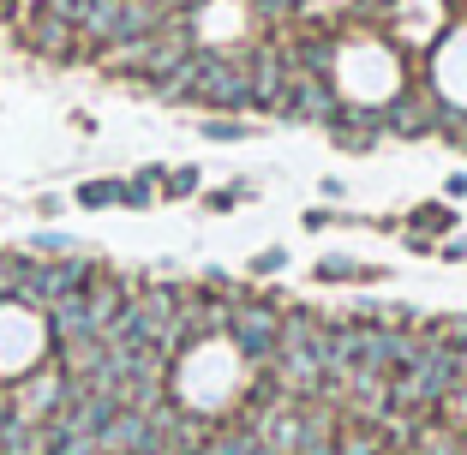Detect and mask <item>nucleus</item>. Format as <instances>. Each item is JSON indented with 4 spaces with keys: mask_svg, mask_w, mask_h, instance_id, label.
Returning <instances> with one entry per match:
<instances>
[{
    "mask_svg": "<svg viewBox=\"0 0 467 455\" xmlns=\"http://www.w3.org/2000/svg\"><path fill=\"white\" fill-rule=\"evenodd\" d=\"M126 198V180H84L78 186V210H109Z\"/></svg>",
    "mask_w": 467,
    "mask_h": 455,
    "instance_id": "nucleus-9",
    "label": "nucleus"
},
{
    "mask_svg": "<svg viewBox=\"0 0 467 455\" xmlns=\"http://www.w3.org/2000/svg\"><path fill=\"white\" fill-rule=\"evenodd\" d=\"M420 336L450 342V347H467V317H426V324H420Z\"/></svg>",
    "mask_w": 467,
    "mask_h": 455,
    "instance_id": "nucleus-12",
    "label": "nucleus"
},
{
    "mask_svg": "<svg viewBox=\"0 0 467 455\" xmlns=\"http://www.w3.org/2000/svg\"><path fill=\"white\" fill-rule=\"evenodd\" d=\"M168 198H192L198 192V168H174V174H162Z\"/></svg>",
    "mask_w": 467,
    "mask_h": 455,
    "instance_id": "nucleus-19",
    "label": "nucleus"
},
{
    "mask_svg": "<svg viewBox=\"0 0 467 455\" xmlns=\"http://www.w3.org/2000/svg\"><path fill=\"white\" fill-rule=\"evenodd\" d=\"M378 270L371 264H348V258H324L317 264V282H371Z\"/></svg>",
    "mask_w": 467,
    "mask_h": 455,
    "instance_id": "nucleus-11",
    "label": "nucleus"
},
{
    "mask_svg": "<svg viewBox=\"0 0 467 455\" xmlns=\"http://www.w3.org/2000/svg\"><path fill=\"white\" fill-rule=\"evenodd\" d=\"M198 455H264V438L252 426H240V419H234V426H216V431H210V438L198 443Z\"/></svg>",
    "mask_w": 467,
    "mask_h": 455,
    "instance_id": "nucleus-7",
    "label": "nucleus"
},
{
    "mask_svg": "<svg viewBox=\"0 0 467 455\" xmlns=\"http://www.w3.org/2000/svg\"><path fill=\"white\" fill-rule=\"evenodd\" d=\"M408 228H420V234H450V228H455V210L450 204H420L408 216Z\"/></svg>",
    "mask_w": 467,
    "mask_h": 455,
    "instance_id": "nucleus-10",
    "label": "nucleus"
},
{
    "mask_svg": "<svg viewBox=\"0 0 467 455\" xmlns=\"http://www.w3.org/2000/svg\"><path fill=\"white\" fill-rule=\"evenodd\" d=\"M162 455H198V450H162Z\"/></svg>",
    "mask_w": 467,
    "mask_h": 455,
    "instance_id": "nucleus-24",
    "label": "nucleus"
},
{
    "mask_svg": "<svg viewBox=\"0 0 467 455\" xmlns=\"http://www.w3.org/2000/svg\"><path fill=\"white\" fill-rule=\"evenodd\" d=\"M30 252H36V258H67V252H78V246H72L67 234H55V228H36V234H30Z\"/></svg>",
    "mask_w": 467,
    "mask_h": 455,
    "instance_id": "nucleus-13",
    "label": "nucleus"
},
{
    "mask_svg": "<svg viewBox=\"0 0 467 455\" xmlns=\"http://www.w3.org/2000/svg\"><path fill=\"white\" fill-rule=\"evenodd\" d=\"M282 270H288V246H264L252 258V276H282Z\"/></svg>",
    "mask_w": 467,
    "mask_h": 455,
    "instance_id": "nucleus-17",
    "label": "nucleus"
},
{
    "mask_svg": "<svg viewBox=\"0 0 467 455\" xmlns=\"http://www.w3.org/2000/svg\"><path fill=\"white\" fill-rule=\"evenodd\" d=\"M210 144H240V139H252V126H240V120H204L198 126Z\"/></svg>",
    "mask_w": 467,
    "mask_h": 455,
    "instance_id": "nucleus-15",
    "label": "nucleus"
},
{
    "mask_svg": "<svg viewBox=\"0 0 467 455\" xmlns=\"http://www.w3.org/2000/svg\"><path fill=\"white\" fill-rule=\"evenodd\" d=\"M246 198H252V186L240 180V186H222V192H204V204L216 210V216H228V210H234V204H246Z\"/></svg>",
    "mask_w": 467,
    "mask_h": 455,
    "instance_id": "nucleus-16",
    "label": "nucleus"
},
{
    "mask_svg": "<svg viewBox=\"0 0 467 455\" xmlns=\"http://www.w3.org/2000/svg\"><path fill=\"white\" fill-rule=\"evenodd\" d=\"M288 67L330 78V72H336V42L330 36H300V42H288Z\"/></svg>",
    "mask_w": 467,
    "mask_h": 455,
    "instance_id": "nucleus-8",
    "label": "nucleus"
},
{
    "mask_svg": "<svg viewBox=\"0 0 467 455\" xmlns=\"http://www.w3.org/2000/svg\"><path fill=\"white\" fill-rule=\"evenodd\" d=\"M18 276H25V258L0 252V305H13V300H18Z\"/></svg>",
    "mask_w": 467,
    "mask_h": 455,
    "instance_id": "nucleus-14",
    "label": "nucleus"
},
{
    "mask_svg": "<svg viewBox=\"0 0 467 455\" xmlns=\"http://www.w3.org/2000/svg\"><path fill=\"white\" fill-rule=\"evenodd\" d=\"M443 192H450V198H467V174H462V168H455V174L443 180Z\"/></svg>",
    "mask_w": 467,
    "mask_h": 455,
    "instance_id": "nucleus-22",
    "label": "nucleus"
},
{
    "mask_svg": "<svg viewBox=\"0 0 467 455\" xmlns=\"http://www.w3.org/2000/svg\"><path fill=\"white\" fill-rule=\"evenodd\" d=\"M198 102L210 109H252V78L246 55H222V48H198Z\"/></svg>",
    "mask_w": 467,
    "mask_h": 455,
    "instance_id": "nucleus-3",
    "label": "nucleus"
},
{
    "mask_svg": "<svg viewBox=\"0 0 467 455\" xmlns=\"http://www.w3.org/2000/svg\"><path fill=\"white\" fill-rule=\"evenodd\" d=\"M25 42L36 48V55H48V60H72V48H78V25H72V18H55V13H42V6H30Z\"/></svg>",
    "mask_w": 467,
    "mask_h": 455,
    "instance_id": "nucleus-6",
    "label": "nucleus"
},
{
    "mask_svg": "<svg viewBox=\"0 0 467 455\" xmlns=\"http://www.w3.org/2000/svg\"><path fill=\"white\" fill-rule=\"evenodd\" d=\"M264 455H294V450H270V443H264Z\"/></svg>",
    "mask_w": 467,
    "mask_h": 455,
    "instance_id": "nucleus-23",
    "label": "nucleus"
},
{
    "mask_svg": "<svg viewBox=\"0 0 467 455\" xmlns=\"http://www.w3.org/2000/svg\"><path fill=\"white\" fill-rule=\"evenodd\" d=\"M282 120H317V126H330L336 114H342V102H336L330 78H317V72H294L288 78V97H282Z\"/></svg>",
    "mask_w": 467,
    "mask_h": 455,
    "instance_id": "nucleus-4",
    "label": "nucleus"
},
{
    "mask_svg": "<svg viewBox=\"0 0 467 455\" xmlns=\"http://www.w3.org/2000/svg\"><path fill=\"white\" fill-rule=\"evenodd\" d=\"M126 210H150L156 198H150V186H138V180H126V198H120Z\"/></svg>",
    "mask_w": 467,
    "mask_h": 455,
    "instance_id": "nucleus-20",
    "label": "nucleus"
},
{
    "mask_svg": "<svg viewBox=\"0 0 467 455\" xmlns=\"http://www.w3.org/2000/svg\"><path fill=\"white\" fill-rule=\"evenodd\" d=\"M246 78H252V109H282V97H288V48L282 42H264V48H252L246 55Z\"/></svg>",
    "mask_w": 467,
    "mask_h": 455,
    "instance_id": "nucleus-5",
    "label": "nucleus"
},
{
    "mask_svg": "<svg viewBox=\"0 0 467 455\" xmlns=\"http://www.w3.org/2000/svg\"><path fill=\"white\" fill-rule=\"evenodd\" d=\"M102 264L97 258H78V252H67V258H25V276H18V300L13 305H30V312H42V305L67 300V294L90 288V276H97Z\"/></svg>",
    "mask_w": 467,
    "mask_h": 455,
    "instance_id": "nucleus-1",
    "label": "nucleus"
},
{
    "mask_svg": "<svg viewBox=\"0 0 467 455\" xmlns=\"http://www.w3.org/2000/svg\"><path fill=\"white\" fill-rule=\"evenodd\" d=\"M228 342H234V354L252 359V366L275 359V342H282V305L258 300V294H234V305H228Z\"/></svg>",
    "mask_w": 467,
    "mask_h": 455,
    "instance_id": "nucleus-2",
    "label": "nucleus"
},
{
    "mask_svg": "<svg viewBox=\"0 0 467 455\" xmlns=\"http://www.w3.org/2000/svg\"><path fill=\"white\" fill-rule=\"evenodd\" d=\"M462 359H467V354H462Z\"/></svg>",
    "mask_w": 467,
    "mask_h": 455,
    "instance_id": "nucleus-25",
    "label": "nucleus"
},
{
    "mask_svg": "<svg viewBox=\"0 0 467 455\" xmlns=\"http://www.w3.org/2000/svg\"><path fill=\"white\" fill-rule=\"evenodd\" d=\"M438 132L455 144V150H467V109H443V126H438Z\"/></svg>",
    "mask_w": 467,
    "mask_h": 455,
    "instance_id": "nucleus-18",
    "label": "nucleus"
},
{
    "mask_svg": "<svg viewBox=\"0 0 467 455\" xmlns=\"http://www.w3.org/2000/svg\"><path fill=\"white\" fill-rule=\"evenodd\" d=\"M330 222H342V210H306V228H312V234H317V228H330Z\"/></svg>",
    "mask_w": 467,
    "mask_h": 455,
    "instance_id": "nucleus-21",
    "label": "nucleus"
}]
</instances>
